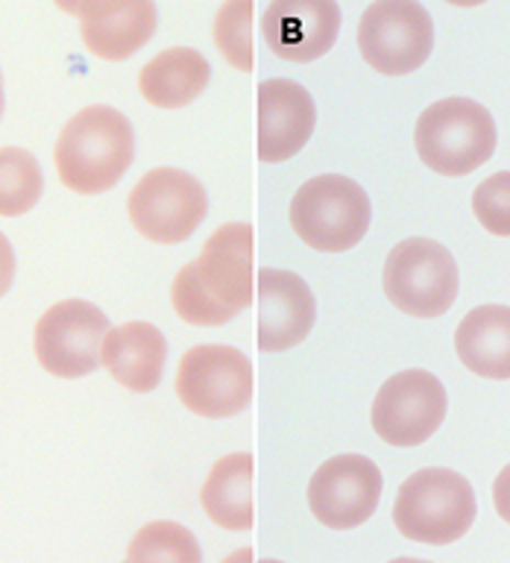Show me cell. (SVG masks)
<instances>
[{
    "label": "cell",
    "mask_w": 510,
    "mask_h": 563,
    "mask_svg": "<svg viewBox=\"0 0 510 563\" xmlns=\"http://www.w3.org/2000/svg\"><path fill=\"white\" fill-rule=\"evenodd\" d=\"M135 158L130 121L112 106H86L59 132L53 162L65 188L103 194L118 185Z\"/></svg>",
    "instance_id": "1"
},
{
    "label": "cell",
    "mask_w": 510,
    "mask_h": 563,
    "mask_svg": "<svg viewBox=\"0 0 510 563\" xmlns=\"http://www.w3.org/2000/svg\"><path fill=\"white\" fill-rule=\"evenodd\" d=\"M413 141L434 174L466 176L496 153V121L469 97H446L420 114Z\"/></svg>",
    "instance_id": "2"
},
{
    "label": "cell",
    "mask_w": 510,
    "mask_h": 563,
    "mask_svg": "<svg viewBox=\"0 0 510 563\" xmlns=\"http://www.w3.org/2000/svg\"><path fill=\"white\" fill-rule=\"evenodd\" d=\"M475 519L473 484L452 470H420L396 493L393 522L404 540L425 545L455 543Z\"/></svg>",
    "instance_id": "3"
},
{
    "label": "cell",
    "mask_w": 510,
    "mask_h": 563,
    "mask_svg": "<svg viewBox=\"0 0 510 563\" xmlns=\"http://www.w3.org/2000/svg\"><path fill=\"white\" fill-rule=\"evenodd\" d=\"M369 209L367 191L355 179L341 174H323L297 188L290 200V227L302 244L320 253H346L367 235Z\"/></svg>",
    "instance_id": "4"
},
{
    "label": "cell",
    "mask_w": 510,
    "mask_h": 563,
    "mask_svg": "<svg viewBox=\"0 0 510 563\" xmlns=\"http://www.w3.org/2000/svg\"><path fill=\"white\" fill-rule=\"evenodd\" d=\"M381 282L402 314L431 320L455 306L461 273L446 246L431 238H408L390 250Z\"/></svg>",
    "instance_id": "5"
},
{
    "label": "cell",
    "mask_w": 510,
    "mask_h": 563,
    "mask_svg": "<svg viewBox=\"0 0 510 563\" xmlns=\"http://www.w3.org/2000/svg\"><path fill=\"white\" fill-rule=\"evenodd\" d=\"M179 402L206 420L244 411L253 399V364L244 352L223 343H200L185 352L176 373Z\"/></svg>",
    "instance_id": "6"
},
{
    "label": "cell",
    "mask_w": 510,
    "mask_h": 563,
    "mask_svg": "<svg viewBox=\"0 0 510 563\" xmlns=\"http://www.w3.org/2000/svg\"><path fill=\"white\" fill-rule=\"evenodd\" d=\"M126 211L138 235L153 244H182L209 214V197L191 174L153 167L130 191Z\"/></svg>",
    "instance_id": "7"
},
{
    "label": "cell",
    "mask_w": 510,
    "mask_h": 563,
    "mask_svg": "<svg viewBox=\"0 0 510 563\" xmlns=\"http://www.w3.org/2000/svg\"><path fill=\"white\" fill-rule=\"evenodd\" d=\"M358 47L369 68L402 77L431 56L434 21L429 9L411 0H378L361 15Z\"/></svg>",
    "instance_id": "8"
},
{
    "label": "cell",
    "mask_w": 510,
    "mask_h": 563,
    "mask_svg": "<svg viewBox=\"0 0 510 563\" xmlns=\"http://www.w3.org/2000/svg\"><path fill=\"white\" fill-rule=\"evenodd\" d=\"M112 325L86 299H62L35 323V358L51 376L82 378L100 367L103 338Z\"/></svg>",
    "instance_id": "9"
},
{
    "label": "cell",
    "mask_w": 510,
    "mask_h": 563,
    "mask_svg": "<svg viewBox=\"0 0 510 563\" xmlns=\"http://www.w3.org/2000/svg\"><path fill=\"white\" fill-rule=\"evenodd\" d=\"M446 390L429 369H402L378 387L373 399V431L390 446H420L443 426Z\"/></svg>",
    "instance_id": "10"
},
{
    "label": "cell",
    "mask_w": 510,
    "mask_h": 563,
    "mask_svg": "<svg viewBox=\"0 0 510 563\" xmlns=\"http://www.w3.org/2000/svg\"><path fill=\"white\" fill-rule=\"evenodd\" d=\"M381 499V470L364 455L329 457L308 482V508L334 531L364 526Z\"/></svg>",
    "instance_id": "11"
},
{
    "label": "cell",
    "mask_w": 510,
    "mask_h": 563,
    "mask_svg": "<svg viewBox=\"0 0 510 563\" xmlns=\"http://www.w3.org/2000/svg\"><path fill=\"white\" fill-rule=\"evenodd\" d=\"M188 267L206 297L237 317L253 302V227L223 223Z\"/></svg>",
    "instance_id": "12"
},
{
    "label": "cell",
    "mask_w": 510,
    "mask_h": 563,
    "mask_svg": "<svg viewBox=\"0 0 510 563\" xmlns=\"http://www.w3.org/2000/svg\"><path fill=\"white\" fill-rule=\"evenodd\" d=\"M341 7L334 0H273L262 15L264 42L279 59L314 62L334 47Z\"/></svg>",
    "instance_id": "13"
},
{
    "label": "cell",
    "mask_w": 510,
    "mask_h": 563,
    "mask_svg": "<svg viewBox=\"0 0 510 563\" xmlns=\"http://www.w3.org/2000/svg\"><path fill=\"white\" fill-rule=\"evenodd\" d=\"M314 97L293 79H264L258 86V158L288 162L311 141Z\"/></svg>",
    "instance_id": "14"
},
{
    "label": "cell",
    "mask_w": 510,
    "mask_h": 563,
    "mask_svg": "<svg viewBox=\"0 0 510 563\" xmlns=\"http://www.w3.org/2000/svg\"><path fill=\"white\" fill-rule=\"evenodd\" d=\"M317 299L302 276L290 271H258V346L285 352L314 329Z\"/></svg>",
    "instance_id": "15"
},
{
    "label": "cell",
    "mask_w": 510,
    "mask_h": 563,
    "mask_svg": "<svg viewBox=\"0 0 510 563\" xmlns=\"http://www.w3.org/2000/svg\"><path fill=\"white\" fill-rule=\"evenodd\" d=\"M65 12L79 18V33L86 51L97 59L123 62L138 53L156 33V3L130 0V3H62Z\"/></svg>",
    "instance_id": "16"
},
{
    "label": "cell",
    "mask_w": 510,
    "mask_h": 563,
    "mask_svg": "<svg viewBox=\"0 0 510 563\" xmlns=\"http://www.w3.org/2000/svg\"><path fill=\"white\" fill-rule=\"evenodd\" d=\"M167 358V341L162 329L144 320L114 325L103 338L100 364L132 394H149L162 382Z\"/></svg>",
    "instance_id": "17"
},
{
    "label": "cell",
    "mask_w": 510,
    "mask_h": 563,
    "mask_svg": "<svg viewBox=\"0 0 510 563\" xmlns=\"http://www.w3.org/2000/svg\"><path fill=\"white\" fill-rule=\"evenodd\" d=\"M457 358L475 376L510 378V308L478 306L461 320L455 332Z\"/></svg>",
    "instance_id": "18"
},
{
    "label": "cell",
    "mask_w": 510,
    "mask_h": 563,
    "mask_svg": "<svg viewBox=\"0 0 510 563\" xmlns=\"http://www.w3.org/2000/svg\"><path fill=\"white\" fill-rule=\"evenodd\" d=\"M211 68L206 56L191 47H170L141 68L138 91L158 109H182L206 91Z\"/></svg>",
    "instance_id": "19"
},
{
    "label": "cell",
    "mask_w": 510,
    "mask_h": 563,
    "mask_svg": "<svg viewBox=\"0 0 510 563\" xmlns=\"http://www.w3.org/2000/svg\"><path fill=\"white\" fill-rule=\"evenodd\" d=\"M202 510L226 531L253 528V455L232 452L211 466L200 493Z\"/></svg>",
    "instance_id": "20"
},
{
    "label": "cell",
    "mask_w": 510,
    "mask_h": 563,
    "mask_svg": "<svg viewBox=\"0 0 510 563\" xmlns=\"http://www.w3.org/2000/svg\"><path fill=\"white\" fill-rule=\"evenodd\" d=\"M44 191L42 167L21 147L0 150V218H18L38 202Z\"/></svg>",
    "instance_id": "21"
},
{
    "label": "cell",
    "mask_w": 510,
    "mask_h": 563,
    "mask_svg": "<svg viewBox=\"0 0 510 563\" xmlns=\"http://www.w3.org/2000/svg\"><path fill=\"white\" fill-rule=\"evenodd\" d=\"M126 558L130 561L197 563L200 561V545L188 528L176 526V522H149L132 537Z\"/></svg>",
    "instance_id": "22"
},
{
    "label": "cell",
    "mask_w": 510,
    "mask_h": 563,
    "mask_svg": "<svg viewBox=\"0 0 510 563\" xmlns=\"http://www.w3.org/2000/svg\"><path fill=\"white\" fill-rule=\"evenodd\" d=\"M250 18H253V3L237 0V3H223L214 18V42H218L223 59L237 70L253 68V47H250Z\"/></svg>",
    "instance_id": "23"
},
{
    "label": "cell",
    "mask_w": 510,
    "mask_h": 563,
    "mask_svg": "<svg viewBox=\"0 0 510 563\" xmlns=\"http://www.w3.org/2000/svg\"><path fill=\"white\" fill-rule=\"evenodd\" d=\"M170 302H174V311L179 314V320L191 325H223L235 317L226 308H220L214 299L206 297V290L197 285L188 264L176 273L174 285H170Z\"/></svg>",
    "instance_id": "24"
},
{
    "label": "cell",
    "mask_w": 510,
    "mask_h": 563,
    "mask_svg": "<svg viewBox=\"0 0 510 563\" xmlns=\"http://www.w3.org/2000/svg\"><path fill=\"white\" fill-rule=\"evenodd\" d=\"M473 211L490 235L510 238V170L487 176L475 188Z\"/></svg>",
    "instance_id": "25"
},
{
    "label": "cell",
    "mask_w": 510,
    "mask_h": 563,
    "mask_svg": "<svg viewBox=\"0 0 510 563\" xmlns=\"http://www.w3.org/2000/svg\"><path fill=\"white\" fill-rule=\"evenodd\" d=\"M492 501H496V510L505 522H510V464L496 475V484H492Z\"/></svg>",
    "instance_id": "26"
},
{
    "label": "cell",
    "mask_w": 510,
    "mask_h": 563,
    "mask_svg": "<svg viewBox=\"0 0 510 563\" xmlns=\"http://www.w3.org/2000/svg\"><path fill=\"white\" fill-rule=\"evenodd\" d=\"M12 279H15V253H12L7 235L0 232V297L7 294Z\"/></svg>",
    "instance_id": "27"
},
{
    "label": "cell",
    "mask_w": 510,
    "mask_h": 563,
    "mask_svg": "<svg viewBox=\"0 0 510 563\" xmlns=\"http://www.w3.org/2000/svg\"><path fill=\"white\" fill-rule=\"evenodd\" d=\"M0 118H3V77H0Z\"/></svg>",
    "instance_id": "28"
}]
</instances>
